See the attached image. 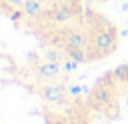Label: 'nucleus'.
Listing matches in <instances>:
<instances>
[{
	"instance_id": "obj_3",
	"label": "nucleus",
	"mask_w": 128,
	"mask_h": 124,
	"mask_svg": "<svg viewBox=\"0 0 128 124\" xmlns=\"http://www.w3.org/2000/svg\"><path fill=\"white\" fill-rule=\"evenodd\" d=\"M90 124H128V60L102 70L86 88Z\"/></svg>"
},
{
	"instance_id": "obj_1",
	"label": "nucleus",
	"mask_w": 128,
	"mask_h": 124,
	"mask_svg": "<svg viewBox=\"0 0 128 124\" xmlns=\"http://www.w3.org/2000/svg\"><path fill=\"white\" fill-rule=\"evenodd\" d=\"M74 70L38 40L24 0H0V124H90Z\"/></svg>"
},
{
	"instance_id": "obj_2",
	"label": "nucleus",
	"mask_w": 128,
	"mask_h": 124,
	"mask_svg": "<svg viewBox=\"0 0 128 124\" xmlns=\"http://www.w3.org/2000/svg\"><path fill=\"white\" fill-rule=\"evenodd\" d=\"M24 6L38 40L74 68L100 64L120 46L118 24L96 4L24 0Z\"/></svg>"
},
{
	"instance_id": "obj_4",
	"label": "nucleus",
	"mask_w": 128,
	"mask_h": 124,
	"mask_svg": "<svg viewBox=\"0 0 128 124\" xmlns=\"http://www.w3.org/2000/svg\"><path fill=\"white\" fill-rule=\"evenodd\" d=\"M62 2H84V4H96V6H102L110 0H62Z\"/></svg>"
}]
</instances>
